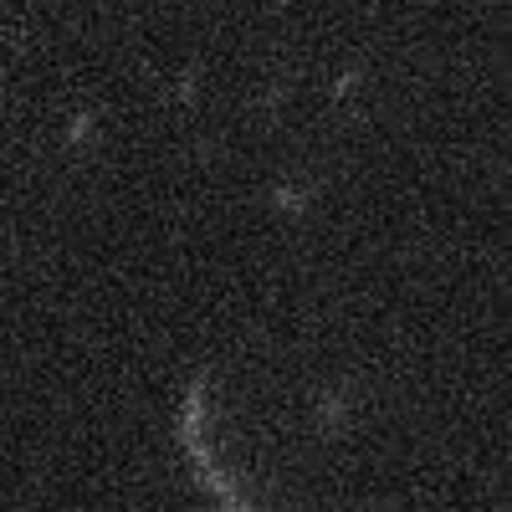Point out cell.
<instances>
[{
  "mask_svg": "<svg viewBox=\"0 0 512 512\" xmlns=\"http://www.w3.org/2000/svg\"><path fill=\"white\" fill-rule=\"evenodd\" d=\"M354 82H359V67H349L344 77H338V82H333V98H344V93L354 88Z\"/></svg>",
  "mask_w": 512,
  "mask_h": 512,
  "instance_id": "cell-5",
  "label": "cell"
},
{
  "mask_svg": "<svg viewBox=\"0 0 512 512\" xmlns=\"http://www.w3.org/2000/svg\"><path fill=\"white\" fill-rule=\"evenodd\" d=\"M344 420H349V405H344V395H323V405H318V425H323V436H338L344 431Z\"/></svg>",
  "mask_w": 512,
  "mask_h": 512,
  "instance_id": "cell-2",
  "label": "cell"
},
{
  "mask_svg": "<svg viewBox=\"0 0 512 512\" xmlns=\"http://www.w3.org/2000/svg\"><path fill=\"white\" fill-rule=\"evenodd\" d=\"M180 103H195V72H185V82H180Z\"/></svg>",
  "mask_w": 512,
  "mask_h": 512,
  "instance_id": "cell-6",
  "label": "cell"
},
{
  "mask_svg": "<svg viewBox=\"0 0 512 512\" xmlns=\"http://www.w3.org/2000/svg\"><path fill=\"white\" fill-rule=\"evenodd\" d=\"M180 446H185V456H190V466H195L200 487H210L226 507H246V497L236 492V482H231V477H221V472H216V461H210V451H205V369H195V384H190V395H185Z\"/></svg>",
  "mask_w": 512,
  "mask_h": 512,
  "instance_id": "cell-1",
  "label": "cell"
},
{
  "mask_svg": "<svg viewBox=\"0 0 512 512\" xmlns=\"http://www.w3.org/2000/svg\"><path fill=\"white\" fill-rule=\"evenodd\" d=\"M88 134H93V113H82V118H77V123L67 128V144H82Z\"/></svg>",
  "mask_w": 512,
  "mask_h": 512,
  "instance_id": "cell-4",
  "label": "cell"
},
{
  "mask_svg": "<svg viewBox=\"0 0 512 512\" xmlns=\"http://www.w3.org/2000/svg\"><path fill=\"white\" fill-rule=\"evenodd\" d=\"M308 200H313V190H272V205L292 210V216H297V210H308Z\"/></svg>",
  "mask_w": 512,
  "mask_h": 512,
  "instance_id": "cell-3",
  "label": "cell"
}]
</instances>
